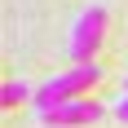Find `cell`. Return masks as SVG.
Listing matches in <instances>:
<instances>
[{"instance_id":"1","label":"cell","mask_w":128,"mask_h":128,"mask_svg":"<svg viewBox=\"0 0 128 128\" xmlns=\"http://www.w3.org/2000/svg\"><path fill=\"white\" fill-rule=\"evenodd\" d=\"M102 84V66H66V71H58V75H49L44 84H40L36 93H31V102H36V110H44V106H58V102H71V97H84L88 88H97Z\"/></svg>"},{"instance_id":"2","label":"cell","mask_w":128,"mask_h":128,"mask_svg":"<svg viewBox=\"0 0 128 128\" xmlns=\"http://www.w3.org/2000/svg\"><path fill=\"white\" fill-rule=\"evenodd\" d=\"M106 22H110V13L102 4H88L71 22V49H66L71 53V66H88L97 58V49H102V40H106Z\"/></svg>"},{"instance_id":"3","label":"cell","mask_w":128,"mask_h":128,"mask_svg":"<svg viewBox=\"0 0 128 128\" xmlns=\"http://www.w3.org/2000/svg\"><path fill=\"white\" fill-rule=\"evenodd\" d=\"M106 110L97 102H88V97H71V102H58V106H44V110H36L40 128H88L97 124Z\"/></svg>"},{"instance_id":"4","label":"cell","mask_w":128,"mask_h":128,"mask_svg":"<svg viewBox=\"0 0 128 128\" xmlns=\"http://www.w3.org/2000/svg\"><path fill=\"white\" fill-rule=\"evenodd\" d=\"M26 97H31V88H26V84H18V80H13V84H4V93H0V102H4V106H18V102H26Z\"/></svg>"},{"instance_id":"5","label":"cell","mask_w":128,"mask_h":128,"mask_svg":"<svg viewBox=\"0 0 128 128\" xmlns=\"http://www.w3.org/2000/svg\"><path fill=\"white\" fill-rule=\"evenodd\" d=\"M115 119H119V124H128V93L115 102Z\"/></svg>"},{"instance_id":"6","label":"cell","mask_w":128,"mask_h":128,"mask_svg":"<svg viewBox=\"0 0 128 128\" xmlns=\"http://www.w3.org/2000/svg\"><path fill=\"white\" fill-rule=\"evenodd\" d=\"M124 93H128V84H124Z\"/></svg>"}]
</instances>
